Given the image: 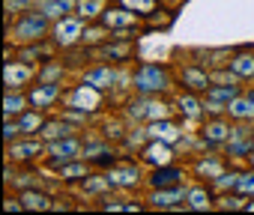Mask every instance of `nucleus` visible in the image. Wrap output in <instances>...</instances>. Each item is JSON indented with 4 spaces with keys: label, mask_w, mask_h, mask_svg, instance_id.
Masks as SVG:
<instances>
[{
    "label": "nucleus",
    "mask_w": 254,
    "mask_h": 215,
    "mask_svg": "<svg viewBox=\"0 0 254 215\" xmlns=\"http://www.w3.org/2000/svg\"><path fill=\"white\" fill-rule=\"evenodd\" d=\"M135 87L141 93H162L168 87V75L162 66H141L135 72Z\"/></svg>",
    "instance_id": "nucleus-1"
},
{
    "label": "nucleus",
    "mask_w": 254,
    "mask_h": 215,
    "mask_svg": "<svg viewBox=\"0 0 254 215\" xmlns=\"http://www.w3.org/2000/svg\"><path fill=\"white\" fill-rule=\"evenodd\" d=\"M66 12H72V0H48L45 3L48 18H66Z\"/></svg>",
    "instance_id": "nucleus-18"
},
{
    "label": "nucleus",
    "mask_w": 254,
    "mask_h": 215,
    "mask_svg": "<svg viewBox=\"0 0 254 215\" xmlns=\"http://www.w3.org/2000/svg\"><path fill=\"white\" fill-rule=\"evenodd\" d=\"M180 179H183V170L180 167H156L153 170V188H174V185H180Z\"/></svg>",
    "instance_id": "nucleus-6"
},
{
    "label": "nucleus",
    "mask_w": 254,
    "mask_h": 215,
    "mask_svg": "<svg viewBox=\"0 0 254 215\" xmlns=\"http://www.w3.org/2000/svg\"><path fill=\"white\" fill-rule=\"evenodd\" d=\"M99 9H102V0H78V12L84 18H93Z\"/></svg>",
    "instance_id": "nucleus-25"
},
{
    "label": "nucleus",
    "mask_w": 254,
    "mask_h": 215,
    "mask_svg": "<svg viewBox=\"0 0 254 215\" xmlns=\"http://www.w3.org/2000/svg\"><path fill=\"white\" fill-rule=\"evenodd\" d=\"M3 75H6V84H9V87H18L21 81L30 78V66H12V63H9Z\"/></svg>",
    "instance_id": "nucleus-19"
},
{
    "label": "nucleus",
    "mask_w": 254,
    "mask_h": 215,
    "mask_svg": "<svg viewBox=\"0 0 254 215\" xmlns=\"http://www.w3.org/2000/svg\"><path fill=\"white\" fill-rule=\"evenodd\" d=\"M57 93H60V87H57V84L36 87V90H30V105H33V108H45L48 102H54V99H57Z\"/></svg>",
    "instance_id": "nucleus-10"
},
{
    "label": "nucleus",
    "mask_w": 254,
    "mask_h": 215,
    "mask_svg": "<svg viewBox=\"0 0 254 215\" xmlns=\"http://www.w3.org/2000/svg\"><path fill=\"white\" fill-rule=\"evenodd\" d=\"M21 203H24V209H33V212L51 209V200H48L45 194H39V191H24V194H21Z\"/></svg>",
    "instance_id": "nucleus-17"
},
{
    "label": "nucleus",
    "mask_w": 254,
    "mask_h": 215,
    "mask_svg": "<svg viewBox=\"0 0 254 215\" xmlns=\"http://www.w3.org/2000/svg\"><path fill=\"white\" fill-rule=\"evenodd\" d=\"M45 135H48V138H60V135H69V126H66V123H48V126H45Z\"/></svg>",
    "instance_id": "nucleus-31"
},
{
    "label": "nucleus",
    "mask_w": 254,
    "mask_h": 215,
    "mask_svg": "<svg viewBox=\"0 0 254 215\" xmlns=\"http://www.w3.org/2000/svg\"><path fill=\"white\" fill-rule=\"evenodd\" d=\"M135 182H138V170L135 167H123V170L108 173V185H135Z\"/></svg>",
    "instance_id": "nucleus-15"
},
{
    "label": "nucleus",
    "mask_w": 254,
    "mask_h": 215,
    "mask_svg": "<svg viewBox=\"0 0 254 215\" xmlns=\"http://www.w3.org/2000/svg\"><path fill=\"white\" fill-rule=\"evenodd\" d=\"M183 200H189V191H183L180 185H174L171 191H168V188H156V194L150 197V203L159 206V209H171V206H177V203H183Z\"/></svg>",
    "instance_id": "nucleus-4"
},
{
    "label": "nucleus",
    "mask_w": 254,
    "mask_h": 215,
    "mask_svg": "<svg viewBox=\"0 0 254 215\" xmlns=\"http://www.w3.org/2000/svg\"><path fill=\"white\" fill-rule=\"evenodd\" d=\"M18 209H24V203H21V200H12V197H9V200H6V212H18Z\"/></svg>",
    "instance_id": "nucleus-34"
},
{
    "label": "nucleus",
    "mask_w": 254,
    "mask_h": 215,
    "mask_svg": "<svg viewBox=\"0 0 254 215\" xmlns=\"http://www.w3.org/2000/svg\"><path fill=\"white\" fill-rule=\"evenodd\" d=\"M230 69H233V75H242V78H248V75H254V54H236L233 60H230Z\"/></svg>",
    "instance_id": "nucleus-14"
},
{
    "label": "nucleus",
    "mask_w": 254,
    "mask_h": 215,
    "mask_svg": "<svg viewBox=\"0 0 254 215\" xmlns=\"http://www.w3.org/2000/svg\"><path fill=\"white\" fill-rule=\"evenodd\" d=\"M96 105H99V93H96L93 84H84V87H78V90L72 93V108L90 111V108H96Z\"/></svg>",
    "instance_id": "nucleus-7"
},
{
    "label": "nucleus",
    "mask_w": 254,
    "mask_h": 215,
    "mask_svg": "<svg viewBox=\"0 0 254 215\" xmlns=\"http://www.w3.org/2000/svg\"><path fill=\"white\" fill-rule=\"evenodd\" d=\"M15 36L18 39H24V42H36V39H42L45 36V18L42 15H24L18 24H15Z\"/></svg>",
    "instance_id": "nucleus-2"
},
{
    "label": "nucleus",
    "mask_w": 254,
    "mask_h": 215,
    "mask_svg": "<svg viewBox=\"0 0 254 215\" xmlns=\"http://www.w3.org/2000/svg\"><path fill=\"white\" fill-rule=\"evenodd\" d=\"M84 173H87V167H84V164H63V167H60V176H63V179L84 176Z\"/></svg>",
    "instance_id": "nucleus-29"
},
{
    "label": "nucleus",
    "mask_w": 254,
    "mask_h": 215,
    "mask_svg": "<svg viewBox=\"0 0 254 215\" xmlns=\"http://www.w3.org/2000/svg\"><path fill=\"white\" fill-rule=\"evenodd\" d=\"M114 81V72L111 69H93V72H87V78H84V84H93L96 90L99 87H108Z\"/></svg>",
    "instance_id": "nucleus-20"
},
{
    "label": "nucleus",
    "mask_w": 254,
    "mask_h": 215,
    "mask_svg": "<svg viewBox=\"0 0 254 215\" xmlns=\"http://www.w3.org/2000/svg\"><path fill=\"white\" fill-rule=\"evenodd\" d=\"M45 3H48V0H45Z\"/></svg>",
    "instance_id": "nucleus-36"
},
{
    "label": "nucleus",
    "mask_w": 254,
    "mask_h": 215,
    "mask_svg": "<svg viewBox=\"0 0 254 215\" xmlns=\"http://www.w3.org/2000/svg\"><path fill=\"white\" fill-rule=\"evenodd\" d=\"M54 36L60 45H75L81 39V21L78 18H60L54 27Z\"/></svg>",
    "instance_id": "nucleus-3"
},
{
    "label": "nucleus",
    "mask_w": 254,
    "mask_h": 215,
    "mask_svg": "<svg viewBox=\"0 0 254 215\" xmlns=\"http://www.w3.org/2000/svg\"><path fill=\"white\" fill-rule=\"evenodd\" d=\"M206 93H209V99H218V102H233V96H236L233 87H209Z\"/></svg>",
    "instance_id": "nucleus-26"
},
{
    "label": "nucleus",
    "mask_w": 254,
    "mask_h": 215,
    "mask_svg": "<svg viewBox=\"0 0 254 215\" xmlns=\"http://www.w3.org/2000/svg\"><path fill=\"white\" fill-rule=\"evenodd\" d=\"M227 114L236 117V120H251L254 117V96L251 99H233L227 105Z\"/></svg>",
    "instance_id": "nucleus-12"
},
{
    "label": "nucleus",
    "mask_w": 254,
    "mask_h": 215,
    "mask_svg": "<svg viewBox=\"0 0 254 215\" xmlns=\"http://www.w3.org/2000/svg\"><path fill=\"white\" fill-rule=\"evenodd\" d=\"M21 132H33V129H39L42 126V120H39V114H27V117H21Z\"/></svg>",
    "instance_id": "nucleus-30"
},
{
    "label": "nucleus",
    "mask_w": 254,
    "mask_h": 215,
    "mask_svg": "<svg viewBox=\"0 0 254 215\" xmlns=\"http://www.w3.org/2000/svg\"><path fill=\"white\" fill-rule=\"evenodd\" d=\"M227 132H230V129H227L224 123H209V126L203 129V138H206L209 144H218V141H224V138H227Z\"/></svg>",
    "instance_id": "nucleus-21"
},
{
    "label": "nucleus",
    "mask_w": 254,
    "mask_h": 215,
    "mask_svg": "<svg viewBox=\"0 0 254 215\" xmlns=\"http://www.w3.org/2000/svg\"><path fill=\"white\" fill-rule=\"evenodd\" d=\"M135 12H129V9H108L105 15H102V24L108 27V30H126V27H135Z\"/></svg>",
    "instance_id": "nucleus-5"
},
{
    "label": "nucleus",
    "mask_w": 254,
    "mask_h": 215,
    "mask_svg": "<svg viewBox=\"0 0 254 215\" xmlns=\"http://www.w3.org/2000/svg\"><path fill=\"white\" fill-rule=\"evenodd\" d=\"M242 194H251L254 191V173H245V176H239V185H236Z\"/></svg>",
    "instance_id": "nucleus-32"
},
{
    "label": "nucleus",
    "mask_w": 254,
    "mask_h": 215,
    "mask_svg": "<svg viewBox=\"0 0 254 215\" xmlns=\"http://www.w3.org/2000/svg\"><path fill=\"white\" fill-rule=\"evenodd\" d=\"M189 206H191V209H209V194H206L203 188L189 191Z\"/></svg>",
    "instance_id": "nucleus-24"
},
{
    "label": "nucleus",
    "mask_w": 254,
    "mask_h": 215,
    "mask_svg": "<svg viewBox=\"0 0 254 215\" xmlns=\"http://www.w3.org/2000/svg\"><path fill=\"white\" fill-rule=\"evenodd\" d=\"M171 150H168V141H162V144H150L147 150H144V161H150V164H159V167H165V164H171Z\"/></svg>",
    "instance_id": "nucleus-9"
},
{
    "label": "nucleus",
    "mask_w": 254,
    "mask_h": 215,
    "mask_svg": "<svg viewBox=\"0 0 254 215\" xmlns=\"http://www.w3.org/2000/svg\"><path fill=\"white\" fill-rule=\"evenodd\" d=\"M105 209H123V212H138L141 206H138V203H132V200H108V203H105Z\"/></svg>",
    "instance_id": "nucleus-28"
},
{
    "label": "nucleus",
    "mask_w": 254,
    "mask_h": 215,
    "mask_svg": "<svg viewBox=\"0 0 254 215\" xmlns=\"http://www.w3.org/2000/svg\"><path fill=\"white\" fill-rule=\"evenodd\" d=\"M150 135H153V138H162V141L171 144V141L180 138V129H177L174 123H165V120H162V123H153V126H150Z\"/></svg>",
    "instance_id": "nucleus-16"
},
{
    "label": "nucleus",
    "mask_w": 254,
    "mask_h": 215,
    "mask_svg": "<svg viewBox=\"0 0 254 215\" xmlns=\"http://www.w3.org/2000/svg\"><path fill=\"white\" fill-rule=\"evenodd\" d=\"M183 84L189 87V90H194V93H200V90H209L212 87V81H209V75L206 72H200V69H183Z\"/></svg>",
    "instance_id": "nucleus-8"
},
{
    "label": "nucleus",
    "mask_w": 254,
    "mask_h": 215,
    "mask_svg": "<svg viewBox=\"0 0 254 215\" xmlns=\"http://www.w3.org/2000/svg\"><path fill=\"white\" fill-rule=\"evenodd\" d=\"M9 156H12L15 161H30V159H36V156H42V144H39V141L15 144V147H9Z\"/></svg>",
    "instance_id": "nucleus-11"
},
{
    "label": "nucleus",
    "mask_w": 254,
    "mask_h": 215,
    "mask_svg": "<svg viewBox=\"0 0 254 215\" xmlns=\"http://www.w3.org/2000/svg\"><path fill=\"white\" fill-rule=\"evenodd\" d=\"M123 6H129V9H135L138 15H150V12H156V0H120Z\"/></svg>",
    "instance_id": "nucleus-22"
},
{
    "label": "nucleus",
    "mask_w": 254,
    "mask_h": 215,
    "mask_svg": "<svg viewBox=\"0 0 254 215\" xmlns=\"http://www.w3.org/2000/svg\"><path fill=\"white\" fill-rule=\"evenodd\" d=\"M75 153H78V141H72V138H66V141H57V144H51V156H54V164L63 159V161H69V159H75Z\"/></svg>",
    "instance_id": "nucleus-13"
},
{
    "label": "nucleus",
    "mask_w": 254,
    "mask_h": 215,
    "mask_svg": "<svg viewBox=\"0 0 254 215\" xmlns=\"http://www.w3.org/2000/svg\"><path fill=\"white\" fill-rule=\"evenodd\" d=\"M24 111V99L21 96H6V117H12V114H21Z\"/></svg>",
    "instance_id": "nucleus-27"
},
{
    "label": "nucleus",
    "mask_w": 254,
    "mask_h": 215,
    "mask_svg": "<svg viewBox=\"0 0 254 215\" xmlns=\"http://www.w3.org/2000/svg\"><path fill=\"white\" fill-rule=\"evenodd\" d=\"M180 111L186 114V117H200V102L194 99V96H180Z\"/></svg>",
    "instance_id": "nucleus-23"
},
{
    "label": "nucleus",
    "mask_w": 254,
    "mask_h": 215,
    "mask_svg": "<svg viewBox=\"0 0 254 215\" xmlns=\"http://www.w3.org/2000/svg\"><path fill=\"white\" fill-rule=\"evenodd\" d=\"M251 161H254V156H251Z\"/></svg>",
    "instance_id": "nucleus-35"
},
{
    "label": "nucleus",
    "mask_w": 254,
    "mask_h": 215,
    "mask_svg": "<svg viewBox=\"0 0 254 215\" xmlns=\"http://www.w3.org/2000/svg\"><path fill=\"white\" fill-rule=\"evenodd\" d=\"M15 132H21V126H18V123L12 126V120H9V123H6V132H3V138H6V141H12V135H15Z\"/></svg>",
    "instance_id": "nucleus-33"
}]
</instances>
